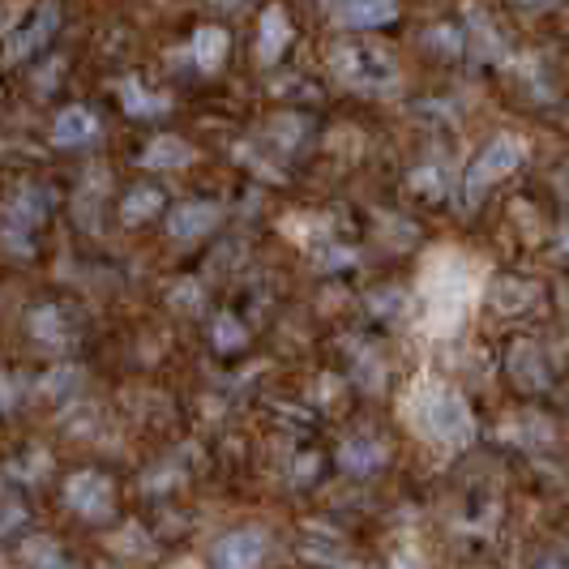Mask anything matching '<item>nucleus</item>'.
Instances as JSON below:
<instances>
[{"label":"nucleus","instance_id":"1","mask_svg":"<svg viewBox=\"0 0 569 569\" xmlns=\"http://www.w3.org/2000/svg\"><path fill=\"white\" fill-rule=\"evenodd\" d=\"M411 420L416 428L425 432L428 441H437V446H467L471 437H476V420H471V407L467 399L450 390V386H425L416 399H411Z\"/></svg>","mask_w":569,"mask_h":569},{"label":"nucleus","instance_id":"2","mask_svg":"<svg viewBox=\"0 0 569 569\" xmlns=\"http://www.w3.org/2000/svg\"><path fill=\"white\" fill-rule=\"evenodd\" d=\"M330 69L335 78L356 90H381V86L399 82V60L386 43L377 39H342L330 48Z\"/></svg>","mask_w":569,"mask_h":569},{"label":"nucleus","instance_id":"3","mask_svg":"<svg viewBox=\"0 0 569 569\" xmlns=\"http://www.w3.org/2000/svg\"><path fill=\"white\" fill-rule=\"evenodd\" d=\"M60 27H64V9L60 0H39L22 18V27L9 34V60L22 64V60H39L52 43H57Z\"/></svg>","mask_w":569,"mask_h":569},{"label":"nucleus","instance_id":"4","mask_svg":"<svg viewBox=\"0 0 569 569\" xmlns=\"http://www.w3.org/2000/svg\"><path fill=\"white\" fill-rule=\"evenodd\" d=\"M522 159H527V146L518 142L513 133H497V138L476 154L471 171H467V198L476 201L485 189H492L497 180H506L513 168H522Z\"/></svg>","mask_w":569,"mask_h":569},{"label":"nucleus","instance_id":"5","mask_svg":"<svg viewBox=\"0 0 569 569\" xmlns=\"http://www.w3.org/2000/svg\"><path fill=\"white\" fill-rule=\"evenodd\" d=\"M64 501H69V510L86 518V522H108L116 510V488L108 476H99V471H78V476H69V485H64Z\"/></svg>","mask_w":569,"mask_h":569},{"label":"nucleus","instance_id":"6","mask_svg":"<svg viewBox=\"0 0 569 569\" xmlns=\"http://www.w3.org/2000/svg\"><path fill=\"white\" fill-rule=\"evenodd\" d=\"M261 561H266V536L257 527L228 531L210 548V569H261Z\"/></svg>","mask_w":569,"mask_h":569},{"label":"nucleus","instance_id":"7","mask_svg":"<svg viewBox=\"0 0 569 569\" xmlns=\"http://www.w3.org/2000/svg\"><path fill=\"white\" fill-rule=\"evenodd\" d=\"M223 223V206L219 201H180L168 210V231L176 240H198Z\"/></svg>","mask_w":569,"mask_h":569},{"label":"nucleus","instance_id":"8","mask_svg":"<svg viewBox=\"0 0 569 569\" xmlns=\"http://www.w3.org/2000/svg\"><path fill=\"white\" fill-rule=\"evenodd\" d=\"M335 18L347 30H381L399 18V0H339Z\"/></svg>","mask_w":569,"mask_h":569},{"label":"nucleus","instance_id":"9","mask_svg":"<svg viewBox=\"0 0 569 569\" xmlns=\"http://www.w3.org/2000/svg\"><path fill=\"white\" fill-rule=\"evenodd\" d=\"M99 138V116L90 112V108H64L57 116V124H52V142L64 146V150H82Z\"/></svg>","mask_w":569,"mask_h":569},{"label":"nucleus","instance_id":"10","mask_svg":"<svg viewBox=\"0 0 569 569\" xmlns=\"http://www.w3.org/2000/svg\"><path fill=\"white\" fill-rule=\"evenodd\" d=\"M193 159H198V150L184 142V138H176V133H159V138L142 150V168H150V171L189 168Z\"/></svg>","mask_w":569,"mask_h":569},{"label":"nucleus","instance_id":"11","mask_svg":"<svg viewBox=\"0 0 569 569\" xmlns=\"http://www.w3.org/2000/svg\"><path fill=\"white\" fill-rule=\"evenodd\" d=\"M339 467L347 476H372L386 467V446L372 441V437H351L339 450Z\"/></svg>","mask_w":569,"mask_h":569},{"label":"nucleus","instance_id":"12","mask_svg":"<svg viewBox=\"0 0 569 569\" xmlns=\"http://www.w3.org/2000/svg\"><path fill=\"white\" fill-rule=\"evenodd\" d=\"M287 43H291V22H287V9H283V4H270V9L261 13V34H257V52H261V60L270 64V60L283 57Z\"/></svg>","mask_w":569,"mask_h":569},{"label":"nucleus","instance_id":"13","mask_svg":"<svg viewBox=\"0 0 569 569\" xmlns=\"http://www.w3.org/2000/svg\"><path fill=\"white\" fill-rule=\"evenodd\" d=\"M163 189H154V184H133L129 193H124V206H120V214H124V223H146V219H154V214H163Z\"/></svg>","mask_w":569,"mask_h":569},{"label":"nucleus","instance_id":"14","mask_svg":"<svg viewBox=\"0 0 569 569\" xmlns=\"http://www.w3.org/2000/svg\"><path fill=\"white\" fill-rule=\"evenodd\" d=\"M510 369H513V381H518V386H527V390H540V386H548L540 351H536L531 342H518V347H513Z\"/></svg>","mask_w":569,"mask_h":569},{"label":"nucleus","instance_id":"15","mask_svg":"<svg viewBox=\"0 0 569 569\" xmlns=\"http://www.w3.org/2000/svg\"><path fill=\"white\" fill-rule=\"evenodd\" d=\"M228 48H231L228 30L201 27L198 34H193V60H198L201 69H219V64H223V57H228Z\"/></svg>","mask_w":569,"mask_h":569},{"label":"nucleus","instance_id":"16","mask_svg":"<svg viewBox=\"0 0 569 569\" xmlns=\"http://www.w3.org/2000/svg\"><path fill=\"white\" fill-rule=\"evenodd\" d=\"M120 103H124V112L129 116H163L168 112V99H163V94H150L138 78L120 86Z\"/></svg>","mask_w":569,"mask_h":569},{"label":"nucleus","instance_id":"17","mask_svg":"<svg viewBox=\"0 0 569 569\" xmlns=\"http://www.w3.org/2000/svg\"><path fill=\"white\" fill-rule=\"evenodd\" d=\"M22 557H27L30 569H73L69 561H64V552L57 548V540H48V536H34V540H27Z\"/></svg>","mask_w":569,"mask_h":569},{"label":"nucleus","instance_id":"18","mask_svg":"<svg viewBox=\"0 0 569 569\" xmlns=\"http://www.w3.org/2000/svg\"><path fill=\"white\" fill-rule=\"evenodd\" d=\"M214 347H219L223 356H236V351L249 347V330H244L231 313H223L219 321H214Z\"/></svg>","mask_w":569,"mask_h":569},{"label":"nucleus","instance_id":"19","mask_svg":"<svg viewBox=\"0 0 569 569\" xmlns=\"http://www.w3.org/2000/svg\"><path fill=\"white\" fill-rule=\"evenodd\" d=\"M432 43L446 48V52H458L462 48V34H458V27H432Z\"/></svg>","mask_w":569,"mask_h":569},{"label":"nucleus","instance_id":"20","mask_svg":"<svg viewBox=\"0 0 569 569\" xmlns=\"http://www.w3.org/2000/svg\"><path fill=\"white\" fill-rule=\"evenodd\" d=\"M518 4H557V0H518Z\"/></svg>","mask_w":569,"mask_h":569}]
</instances>
